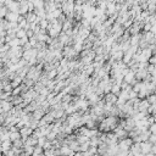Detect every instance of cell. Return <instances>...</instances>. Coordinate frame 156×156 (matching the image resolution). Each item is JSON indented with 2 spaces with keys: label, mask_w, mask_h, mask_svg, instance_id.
<instances>
[{
  "label": "cell",
  "mask_w": 156,
  "mask_h": 156,
  "mask_svg": "<svg viewBox=\"0 0 156 156\" xmlns=\"http://www.w3.org/2000/svg\"><path fill=\"white\" fill-rule=\"evenodd\" d=\"M62 56L63 59H66L68 61H72V60H77V57L79 56L75 50H73L72 47H63L62 49Z\"/></svg>",
  "instance_id": "obj_1"
},
{
  "label": "cell",
  "mask_w": 156,
  "mask_h": 156,
  "mask_svg": "<svg viewBox=\"0 0 156 156\" xmlns=\"http://www.w3.org/2000/svg\"><path fill=\"white\" fill-rule=\"evenodd\" d=\"M75 10V1L68 0V1H61V11L65 16L70 15Z\"/></svg>",
  "instance_id": "obj_2"
},
{
  "label": "cell",
  "mask_w": 156,
  "mask_h": 156,
  "mask_svg": "<svg viewBox=\"0 0 156 156\" xmlns=\"http://www.w3.org/2000/svg\"><path fill=\"white\" fill-rule=\"evenodd\" d=\"M118 150L120 151H129V148L133 145V140L131 138H126L122 140H118Z\"/></svg>",
  "instance_id": "obj_3"
},
{
  "label": "cell",
  "mask_w": 156,
  "mask_h": 156,
  "mask_svg": "<svg viewBox=\"0 0 156 156\" xmlns=\"http://www.w3.org/2000/svg\"><path fill=\"white\" fill-rule=\"evenodd\" d=\"M37 54H38V50L37 49L27 50V51H23V54H22V59H23L26 62H28L29 60H32V59L37 57Z\"/></svg>",
  "instance_id": "obj_4"
},
{
  "label": "cell",
  "mask_w": 156,
  "mask_h": 156,
  "mask_svg": "<svg viewBox=\"0 0 156 156\" xmlns=\"http://www.w3.org/2000/svg\"><path fill=\"white\" fill-rule=\"evenodd\" d=\"M149 77V73L146 70H138L135 72V79L137 82H143V81H146Z\"/></svg>",
  "instance_id": "obj_5"
},
{
  "label": "cell",
  "mask_w": 156,
  "mask_h": 156,
  "mask_svg": "<svg viewBox=\"0 0 156 156\" xmlns=\"http://www.w3.org/2000/svg\"><path fill=\"white\" fill-rule=\"evenodd\" d=\"M20 9H18V15L26 16L28 13V1H20Z\"/></svg>",
  "instance_id": "obj_6"
},
{
  "label": "cell",
  "mask_w": 156,
  "mask_h": 156,
  "mask_svg": "<svg viewBox=\"0 0 156 156\" xmlns=\"http://www.w3.org/2000/svg\"><path fill=\"white\" fill-rule=\"evenodd\" d=\"M103 100H104V101L106 103V104L116 105V103H117V96L113 95V94H111V93H109V94H105V95H104Z\"/></svg>",
  "instance_id": "obj_7"
},
{
  "label": "cell",
  "mask_w": 156,
  "mask_h": 156,
  "mask_svg": "<svg viewBox=\"0 0 156 156\" xmlns=\"http://www.w3.org/2000/svg\"><path fill=\"white\" fill-rule=\"evenodd\" d=\"M12 104L10 101H6V100H0V109L3 110V112H10V110L12 109Z\"/></svg>",
  "instance_id": "obj_8"
},
{
  "label": "cell",
  "mask_w": 156,
  "mask_h": 156,
  "mask_svg": "<svg viewBox=\"0 0 156 156\" xmlns=\"http://www.w3.org/2000/svg\"><path fill=\"white\" fill-rule=\"evenodd\" d=\"M31 115H32V120H34V121H39V120H42V118H43V116L45 115V112H44L43 110L40 109V106H39V109H37L35 111H33Z\"/></svg>",
  "instance_id": "obj_9"
},
{
  "label": "cell",
  "mask_w": 156,
  "mask_h": 156,
  "mask_svg": "<svg viewBox=\"0 0 156 156\" xmlns=\"http://www.w3.org/2000/svg\"><path fill=\"white\" fill-rule=\"evenodd\" d=\"M151 145H153V144H150L149 141H144V143H140V154H143V155L149 154L150 150H151Z\"/></svg>",
  "instance_id": "obj_10"
},
{
  "label": "cell",
  "mask_w": 156,
  "mask_h": 156,
  "mask_svg": "<svg viewBox=\"0 0 156 156\" xmlns=\"http://www.w3.org/2000/svg\"><path fill=\"white\" fill-rule=\"evenodd\" d=\"M11 146H12V143L10 140H5L1 143V154L3 155H6L9 151L11 150Z\"/></svg>",
  "instance_id": "obj_11"
},
{
  "label": "cell",
  "mask_w": 156,
  "mask_h": 156,
  "mask_svg": "<svg viewBox=\"0 0 156 156\" xmlns=\"http://www.w3.org/2000/svg\"><path fill=\"white\" fill-rule=\"evenodd\" d=\"M140 39H141V33H138V34H135V35H131L129 45H131V47H138Z\"/></svg>",
  "instance_id": "obj_12"
},
{
  "label": "cell",
  "mask_w": 156,
  "mask_h": 156,
  "mask_svg": "<svg viewBox=\"0 0 156 156\" xmlns=\"http://www.w3.org/2000/svg\"><path fill=\"white\" fill-rule=\"evenodd\" d=\"M129 153L133 156L140 154V143H133V145L129 148Z\"/></svg>",
  "instance_id": "obj_13"
},
{
  "label": "cell",
  "mask_w": 156,
  "mask_h": 156,
  "mask_svg": "<svg viewBox=\"0 0 156 156\" xmlns=\"http://www.w3.org/2000/svg\"><path fill=\"white\" fill-rule=\"evenodd\" d=\"M148 107H149V103L146 101V99L140 100V103H139V105H138V111H139V112H146Z\"/></svg>",
  "instance_id": "obj_14"
},
{
  "label": "cell",
  "mask_w": 156,
  "mask_h": 156,
  "mask_svg": "<svg viewBox=\"0 0 156 156\" xmlns=\"http://www.w3.org/2000/svg\"><path fill=\"white\" fill-rule=\"evenodd\" d=\"M18 16H20V15H18V13H16V12H9V11H7L5 18H6L7 22H17Z\"/></svg>",
  "instance_id": "obj_15"
},
{
  "label": "cell",
  "mask_w": 156,
  "mask_h": 156,
  "mask_svg": "<svg viewBox=\"0 0 156 156\" xmlns=\"http://www.w3.org/2000/svg\"><path fill=\"white\" fill-rule=\"evenodd\" d=\"M21 84H22V78L18 77V76H16V77L10 82V85L12 87V89H13V88H17V87H20Z\"/></svg>",
  "instance_id": "obj_16"
},
{
  "label": "cell",
  "mask_w": 156,
  "mask_h": 156,
  "mask_svg": "<svg viewBox=\"0 0 156 156\" xmlns=\"http://www.w3.org/2000/svg\"><path fill=\"white\" fill-rule=\"evenodd\" d=\"M23 145H27V146H35V145H37V138H34L33 135L28 137V138L25 140Z\"/></svg>",
  "instance_id": "obj_17"
},
{
  "label": "cell",
  "mask_w": 156,
  "mask_h": 156,
  "mask_svg": "<svg viewBox=\"0 0 156 156\" xmlns=\"http://www.w3.org/2000/svg\"><path fill=\"white\" fill-rule=\"evenodd\" d=\"M12 106H17V105H20L21 103H23V99H22V96H11V101Z\"/></svg>",
  "instance_id": "obj_18"
},
{
  "label": "cell",
  "mask_w": 156,
  "mask_h": 156,
  "mask_svg": "<svg viewBox=\"0 0 156 156\" xmlns=\"http://www.w3.org/2000/svg\"><path fill=\"white\" fill-rule=\"evenodd\" d=\"M25 18H26V21L28 22V23H33V22H35V20H37V16H35L34 12H28L25 16Z\"/></svg>",
  "instance_id": "obj_19"
},
{
  "label": "cell",
  "mask_w": 156,
  "mask_h": 156,
  "mask_svg": "<svg viewBox=\"0 0 156 156\" xmlns=\"http://www.w3.org/2000/svg\"><path fill=\"white\" fill-rule=\"evenodd\" d=\"M85 128H88V129H98V123L93 120H89L88 122L84 125Z\"/></svg>",
  "instance_id": "obj_20"
},
{
  "label": "cell",
  "mask_w": 156,
  "mask_h": 156,
  "mask_svg": "<svg viewBox=\"0 0 156 156\" xmlns=\"http://www.w3.org/2000/svg\"><path fill=\"white\" fill-rule=\"evenodd\" d=\"M110 93L113 94V95H116V96H118V94L121 93V87L118 85V84H112L111 90H110Z\"/></svg>",
  "instance_id": "obj_21"
},
{
  "label": "cell",
  "mask_w": 156,
  "mask_h": 156,
  "mask_svg": "<svg viewBox=\"0 0 156 156\" xmlns=\"http://www.w3.org/2000/svg\"><path fill=\"white\" fill-rule=\"evenodd\" d=\"M99 144H100V140L98 137H94V138L89 139V146H91V148H98Z\"/></svg>",
  "instance_id": "obj_22"
},
{
  "label": "cell",
  "mask_w": 156,
  "mask_h": 156,
  "mask_svg": "<svg viewBox=\"0 0 156 156\" xmlns=\"http://www.w3.org/2000/svg\"><path fill=\"white\" fill-rule=\"evenodd\" d=\"M117 99L118 100H122V101H128V91H126V90H121V93L118 94V96H117Z\"/></svg>",
  "instance_id": "obj_23"
},
{
  "label": "cell",
  "mask_w": 156,
  "mask_h": 156,
  "mask_svg": "<svg viewBox=\"0 0 156 156\" xmlns=\"http://www.w3.org/2000/svg\"><path fill=\"white\" fill-rule=\"evenodd\" d=\"M43 154H44L43 148H40V146H34L33 153H32V156H42Z\"/></svg>",
  "instance_id": "obj_24"
},
{
  "label": "cell",
  "mask_w": 156,
  "mask_h": 156,
  "mask_svg": "<svg viewBox=\"0 0 156 156\" xmlns=\"http://www.w3.org/2000/svg\"><path fill=\"white\" fill-rule=\"evenodd\" d=\"M9 139H10V141L12 143V141H15L17 139H21V135H20V133H18V132H13V133H10Z\"/></svg>",
  "instance_id": "obj_25"
},
{
  "label": "cell",
  "mask_w": 156,
  "mask_h": 156,
  "mask_svg": "<svg viewBox=\"0 0 156 156\" xmlns=\"http://www.w3.org/2000/svg\"><path fill=\"white\" fill-rule=\"evenodd\" d=\"M38 26H39V28H40V29H45V31H47L48 26H49V22H48V21L44 18V20H40V21H39Z\"/></svg>",
  "instance_id": "obj_26"
},
{
  "label": "cell",
  "mask_w": 156,
  "mask_h": 156,
  "mask_svg": "<svg viewBox=\"0 0 156 156\" xmlns=\"http://www.w3.org/2000/svg\"><path fill=\"white\" fill-rule=\"evenodd\" d=\"M7 45L10 47V49L11 48H17V47H20V40H18L17 38H15V39H12L11 42H9Z\"/></svg>",
  "instance_id": "obj_27"
},
{
  "label": "cell",
  "mask_w": 156,
  "mask_h": 156,
  "mask_svg": "<svg viewBox=\"0 0 156 156\" xmlns=\"http://www.w3.org/2000/svg\"><path fill=\"white\" fill-rule=\"evenodd\" d=\"M12 146L13 148H18V149H23V141L21 139H17L15 141H12Z\"/></svg>",
  "instance_id": "obj_28"
},
{
  "label": "cell",
  "mask_w": 156,
  "mask_h": 156,
  "mask_svg": "<svg viewBox=\"0 0 156 156\" xmlns=\"http://www.w3.org/2000/svg\"><path fill=\"white\" fill-rule=\"evenodd\" d=\"M26 37V31L25 29H17L16 31V38L17 39H22Z\"/></svg>",
  "instance_id": "obj_29"
},
{
  "label": "cell",
  "mask_w": 156,
  "mask_h": 156,
  "mask_svg": "<svg viewBox=\"0 0 156 156\" xmlns=\"http://www.w3.org/2000/svg\"><path fill=\"white\" fill-rule=\"evenodd\" d=\"M33 3L34 9H44V1L42 0H37V1H32Z\"/></svg>",
  "instance_id": "obj_30"
},
{
  "label": "cell",
  "mask_w": 156,
  "mask_h": 156,
  "mask_svg": "<svg viewBox=\"0 0 156 156\" xmlns=\"http://www.w3.org/2000/svg\"><path fill=\"white\" fill-rule=\"evenodd\" d=\"M22 93L21 90V87H17V88H13L12 91H11V96H20Z\"/></svg>",
  "instance_id": "obj_31"
},
{
  "label": "cell",
  "mask_w": 156,
  "mask_h": 156,
  "mask_svg": "<svg viewBox=\"0 0 156 156\" xmlns=\"http://www.w3.org/2000/svg\"><path fill=\"white\" fill-rule=\"evenodd\" d=\"M146 71H148L149 76L155 77V65H149L148 68H146Z\"/></svg>",
  "instance_id": "obj_32"
},
{
  "label": "cell",
  "mask_w": 156,
  "mask_h": 156,
  "mask_svg": "<svg viewBox=\"0 0 156 156\" xmlns=\"http://www.w3.org/2000/svg\"><path fill=\"white\" fill-rule=\"evenodd\" d=\"M132 25H133V20H132V18H129V20H127V21L125 22V23L122 25V28L125 29V31H127V29L129 28V27H131Z\"/></svg>",
  "instance_id": "obj_33"
},
{
  "label": "cell",
  "mask_w": 156,
  "mask_h": 156,
  "mask_svg": "<svg viewBox=\"0 0 156 156\" xmlns=\"http://www.w3.org/2000/svg\"><path fill=\"white\" fill-rule=\"evenodd\" d=\"M155 100H156V96H155V94H150L148 98H146V101L149 103V105H153V104H155Z\"/></svg>",
  "instance_id": "obj_34"
},
{
  "label": "cell",
  "mask_w": 156,
  "mask_h": 156,
  "mask_svg": "<svg viewBox=\"0 0 156 156\" xmlns=\"http://www.w3.org/2000/svg\"><path fill=\"white\" fill-rule=\"evenodd\" d=\"M45 138H47L48 141H54L55 139H56V134H55L54 132H50L49 134H48L47 137H45Z\"/></svg>",
  "instance_id": "obj_35"
},
{
  "label": "cell",
  "mask_w": 156,
  "mask_h": 156,
  "mask_svg": "<svg viewBox=\"0 0 156 156\" xmlns=\"http://www.w3.org/2000/svg\"><path fill=\"white\" fill-rule=\"evenodd\" d=\"M137 98H138V96H137L135 91H133V90L128 91V100H134V99H137Z\"/></svg>",
  "instance_id": "obj_36"
},
{
  "label": "cell",
  "mask_w": 156,
  "mask_h": 156,
  "mask_svg": "<svg viewBox=\"0 0 156 156\" xmlns=\"http://www.w3.org/2000/svg\"><path fill=\"white\" fill-rule=\"evenodd\" d=\"M3 91H4V93H11V91H12V87L10 85V83L3 87Z\"/></svg>",
  "instance_id": "obj_37"
},
{
  "label": "cell",
  "mask_w": 156,
  "mask_h": 156,
  "mask_svg": "<svg viewBox=\"0 0 156 156\" xmlns=\"http://www.w3.org/2000/svg\"><path fill=\"white\" fill-rule=\"evenodd\" d=\"M148 132L150 133V134H155V133H156V125H155V123H154V125H150L148 127Z\"/></svg>",
  "instance_id": "obj_38"
},
{
  "label": "cell",
  "mask_w": 156,
  "mask_h": 156,
  "mask_svg": "<svg viewBox=\"0 0 156 156\" xmlns=\"http://www.w3.org/2000/svg\"><path fill=\"white\" fill-rule=\"evenodd\" d=\"M148 141H149V143L150 144H155L156 143V134H150L149 135V138H148Z\"/></svg>",
  "instance_id": "obj_39"
},
{
  "label": "cell",
  "mask_w": 156,
  "mask_h": 156,
  "mask_svg": "<svg viewBox=\"0 0 156 156\" xmlns=\"http://www.w3.org/2000/svg\"><path fill=\"white\" fill-rule=\"evenodd\" d=\"M146 121H148V125H154L155 123V116H146Z\"/></svg>",
  "instance_id": "obj_40"
},
{
  "label": "cell",
  "mask_w": 156,
  "mask_h": 156,
  "mask_svg": "<svg viewBox=\"0 0 156 156\" xmlns=\"http://www.w3.org/2000/svg\"><path fill=\"white\" fill-rule=\"evenodd\" d=\"M150 28H151V25L150 23H145L144 26H143V33H145V32H150Z\"/></svg>",
  "instance_id": "obj_41"
},
{
  "label": "cell",
  "mask_w": 156,
  "mask_h": 156,
  "mask_svg": "<svg viewBox=\"0 0 156 156\" xmlns=\"http://www.w3.org/2000/svg\"><path fill=\"white\" fill-rule=\"evenodd\" d=\"M155 62H156V57H155V55H153V56L148 60V63L149 65H155Z\"/></svg>",
  "instance_id": "obj_42"
},
{
  "label": "cell",
  "mask_w": 156,
  "mask_h": 156,
  "mask_svg": "<svg viewBox=\"0 0 156 156\" xmlns=\"http://www.w3.org/2000/svg\"><path fill=\"white\" fill-rule=\"evenodd\" d=\"M34 35V33H33V32H32L31 29H28V31H26V37H27V38H32V37H33Z\"/></svg>",
  "instance_id": "obj_43"
},
{
  "label": "cell",
  "mask_w": 156,
  "mask_h": 156,
  "mask_svg": "<svg viewBox=\"0 0 156 156\" xmlns=\"http://www.w3.org/2000/svg\"><path fill=\"white\" fill-rule=\"evenodd\" d=\"M72 156H83V154H82V153H79V151H78V153H75V154H73Z\"/></svg>",
  "instance_id": "obj_44"
},
{
  "label": "cell",
  "mask_w": 156,
  "mask_h": 156,
  "mask_svg": "<svg viewBox=\"0 0 156 156\" xmlns=\"http://www.w3.org/2000/svg\"><path fill=\"white\" fill-rule=\"evenodd\" d=\"M4 43H5V40H4L3 38H0V47H1V45H3Z\"/></svg>",
  "instance_id": "obj_45"
},
{
  "label": "cell",
  "mask_w": 156,
  "mask_h": 156,
  "mask_svg": "<svg viewBox=\"0 0 156 156\" xmlns=\"http://www.w3.org/2000/svg\"><path fill=\"white\" fill-rule=\"evenodd\" d=\"M0 93H3V84L0 83Z\"/></svg>",
  "instance_id": "obj_46"
},
{
  "label": "cell",
  "mask_w": 156,
  "mask_h": 156,
  "mask_svg": "<svg viewBox=\"0 0 156 156\" xmlns=\"http://www.w3.org/2000/svg\"><path fill=\"white\" fill-rule=\"evenodd\" d=\"M145 156H155V155H154V154H151V153H149V154H146Z\"/></svg>",
  "instance_id": "obj_47"
},
{
  "label": "cell",
  "mask_w": 156,
  "mask_h": 156,
  "mask_svg": "<svg viewBox=\"0 0 156 156\" xmlns=\"http://www.w3.org/2000/svg\"><path fill=\"white\" fill-rule=\"evenodd\" d=\"M135 156H145V155H143V154H138V155H135Z\"/></svg>",
  "instance_id": "obj_48"
},
{
  "label": "cell",
  "mask_w": 156,
  "mask_h": 156,
  "mask_svg": "<svg viewBox=\"0 0 156 156\" xmlns=\"http://www.w3.org/2000/svg\"><path fill=\"white\" fill-rule=\"evenodd\" d=\"M1 126H3V123H1V122H0V127H1Z\"/></svg>",
  "instance_id": "obj_49"
},
{
  "label": "cell",
  "mask_w": 156,
  "mask_h": 156,
  "mask_svg": "<svg viewBox=\"0 0 156 156\" xmlns=\"http://www.w3.org/2000/svg\"><path fill=\"white\" fill-rule=\"evenodd\" d=\"M94 156H100V155H98V154H96V155H94Z\"/></svg>",
  "instance_id": "obj_50"
}]
</instances>
